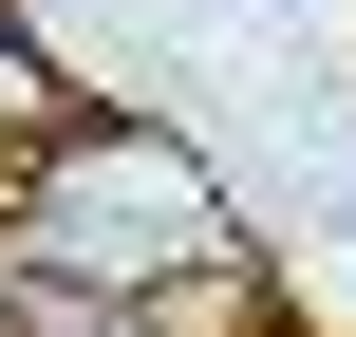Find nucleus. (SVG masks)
Here are the masks:
<instances>
[{
  "mask_svg": "<svg viewBox=\"0 0 356 337\" xmlns=\"http://www.w3.org/2000/svg\"><path fill=\"white\" fill-rule=\"evenodd\" d=\"M38 188H19V281H94V300H150V281H188V263H225L244 225H225V188H207V150L188 131H150V113H75L56 150H19Z\"/></svg>",
  "mask_w": 356,
  "mask_h": 337,
  "instance_id": "nucleus-1",
  "label": "nucleus"
},
{
  "mask_svg": "<svg viewBox=\"0 0 356 337\" xmlns=\"http://www.w3.org/2000/svg\"><path fill=\"white\" fill-rule=\"evenodd\" d=\"M56 131H75V75H56V56L0 19V150H56Z\"/></svg>",
  "mask_w": 356,
  "mask_h": 337,
  "instance_id": "nucleus-2",
  "label": "nucleus"
},
{
  "mask_svg": "<svg viewBox=\"0 0 356 337\" xmlns=\"http://www.w3.org/2000/svg\"><path fill=\"white\" fill-rule=\"evenodd\" d=\"M0 337H19V281H0Z\"/></svg>",
  "mask_w": 356,
  "mask_h": 337,
  "instance_id": "nucleus-3",
  "label": "nucleus"
}]
</instances>
